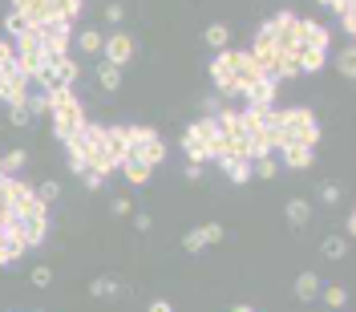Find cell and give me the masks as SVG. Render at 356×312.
<instances>
[{
	"mask_svg": "<svg viewBox=\"0 0 356 312\" xmlns=\"http://www.w3.org/2000/svg\"><path fill=\"white\" fill-rule=\"evenodd\" d=\"M49 118H53V134L61 138V142H69L73 134L85 126V106L77 101L73 94V85H57V90H49Z\"/></svg>",
	"mask_w": 356,
	"mask_h": 312,
	"instance_id": "1",
	"label": "cell"
},
{
	"mask_svg": "<svg viewBox=\"0 0 356 312\" xmlns=\"http://www.w3.org/2000/svg\"><path fill=\"white\" fill-rule=\"evenodd\" d=\"M235 61H239V49H219L214 53V61H211V81H214V90L223 97H235Z\"/></svg>",
	"mask_w": 356,
	"mask_h": 312,
	"instance_id": "2",
	"label": "cell"
},
{
	"mask_svg": "<svg viewBox=\"0 0 356 312\" xmlns=\"http://www.w3.org/2000/svg\"><path fill=\"white\" fill-rule=\"evenodd\" d=\"M101 61H110V65H118V69H126L130 61H134V37L130 33H110L105 37V45H101Z\"/></svg>",
	"mask_w": 356,
	"mask_h": 312,
	"instance_id": "3",
	"label": "cell"
},
{
	"mask_svg": "<svg viewBox=\"0 0 356 312\" xmlns=\"http://www.w3.org/2000/svg\"><path fill=\"white\" fill-rule=\"evenodd\" d=\"M328 41H332V37H328V28H324V24H320V21H304V17H300V28H296V45L324 49V53H328Z\"/></svg>",
	"mask_w": 356,
	"mask_h": 312,
	"instance_id": "4",
	"label": "cell"
},
{
	"mask_svg": "<svg viewBox=\"0 0 356 312\" xmlns=\"http://www.w3.org/2000/svg\"><path fill=\"white\" fill-rule=\"evenodd\" d=\"M8 211L21 219V223H33V219H49V203H41L37 191H28L24 199H17V207H8Z\"/></svg>",
	"mask_w": 356,
	"mask_h": 312,
	"instance_id": "5",
	"label": "cell"
},
{
	"mask_svg": "<svg viewBox=\"0 0 356 312\" xmlns=\"http://www.w3.org/2000/svg\"><path fill=\"white\" fill-rule=\"evenodd\" d=\"M291 57H296L300 73H320V69H324V61H328V53H324V49H308V45H296V49H291Z\"/></svg>",
	"mask_w": 356,
	"mask_h": 312,
	"instance_id": "6",
	"label": "cell"
},
{
	"mask_svg": "<svg viewBox=\"0 0 356 312\" xmlns=\"http://www.w3.org/2000/svg\"><path fill=\"white\" fill-rule=\"evenodd\" d=\"M130 158H142L146 167H162V158H167V142H162L158 134H150V138H146V142L130 154Z\"/></svg>",
	"mask_w": 356,
	"mask_h": 312,
	"instance_id": "7",
	"label": "cell"
},
{
	"mask_svg": "<svg viewBox=\"0 0 356 312\" xmlns=\"http://www.w3.org/2000/svg\"><path fill=\"white\" fill-rule=\"evenodd\" d=\"M276 85H280V81L260 77V81H255V85L243 94V97H247V106H276Z\"/></svg>",
	"mask_w": 356,
	"mask_h": 312,
	"instance_id": "8",
	"label": "cell"
},
{
	"mask_svg": "<svg viewBox=\"0 0 356 312\" xmlns=\"http://www.w3.org/2000/svg\"><path fill=\"white\" fill-rule=\"evenodd\" d=\"M105 154L114 158V163H126L130 158V146H126V134H121V126H105Z\"/></svg>",
	"mask_w": 356,
	"mask_h": 312,
	"instance_id": "9",
	"label": "cell"
},
{
	"mask_svg": "<svg viewBox=\"0 0 356 312\" xmlns=\"http://www.w3.org/2000/svg\"><path fill=\"white\" fill-rule=\"evenodd\" d=\"M280 154H284V167H291V170H308L312 163H316V154H312L308 146H300V142H287Z\"/></svg>",
	"mask_w": 356,
	"mask_h": 312,
	"instance_id": "10",
	"label": "cell"
},
{
	"mask_svg": "<svg viewBox=\"0 0 356 312\" xmlns=\"http://www.w3.org/2000/svg\"><path fill=\"white\" fill-rule=\"evenodd\" d=\"M45 65H53V73H57V81H61V85H73V81L81 77V65L73 61L69 53H65V57H49Z\"/></svg>",
	"mask_w": 356,
	"mask_h": 312,
	"instance_id": "11",
	"label": "cell"
},
{
	"mask_svg": "<svg viewBox=\"0 0 356 312\" xmlns=\"http://www.w3.org/2000/svg\"><path fill=\"white\" fill-rule=\"evenodd\" d=\"M12 13H21L28 24H41L49 17V0H12Z\"/></svg>",
	"mask_w": 356,
	"mask_h": 312,
	"instance_id": "12",
	"label": "cell"
},
{
	"mask_svg": "<svg viewBox=\"0 0 356 312\" xmlns=\"http://www.w3.org/2000/svg\"><path fill=\"white\" fill-rule=\"evenodd\" d=\"M97 85H101L105 94H118L121 90V69L110 65V61H97Z\"/></svg>",
	"mask_w": 356,
	"mask_h": 312,
	"instance_id": "13",
	"label": "cell"
},
{
	"mask_svg": "<svg viewBox=\"0 0 356 312\" xmlns=\"http://www.w3.org/2000/svg\"><path fill=\"white\" fill-rule=\"evenodd\" d=\"M203 37H207V45H211L214 53H219V49H231V24L214 21V24H207V33H203Z\"/></svg>",
	"mask_w": 356,
	"mask_h": 312,
	"instance_id": "14",
	"label": "cell"
},
{
	"mask_svg": "<svg viewBox=\"0 0 356 312\" xmlns=\"http://www.w3.org/2000/svg\"><path fill=\"white\" fill-rule=\"evenodd\" d=\"M121 174H126V179H130V183H134V187H142V183H150V174H154V167H146L142 158H126V163H121Z\"/></svg>",
	"mask_w": 356,
	"mask_h": 312,
	"instance_id": "15",
	"label": "cell"
},
{
	"mask_svg": "<svg viewBox=\"0 0 356 312\" xmlns=\"http://www.w3.org/2000/svg\"><path fill=\"white\" fill-rule=\"evenodd\" d=\"M284 215H287V223H291V227H304V223L312 219V203H308V199H287Z\"/></svg>",
	"mask_w": 356,
	"mask_h": 312,
	"instance_id": "16",
	"label": "cell"
},
{
	"mask_svg": "<svg viewBox=\"0 0 356 312\" xmlns=\"http://www.w3.org/2000/svg\"><path fill=\"white\" fill-rule=\"evenodd\" d=\"M101 45H105V33H101V28H81V33H77V49H81V53L97 57Z\"/></svg>",
	"mask_w": 356,
	"mask_h": 312,
	"instance_id": "17",
	"label": "cell"
},
{
	"mask_svg": "<svg viewBox=\"0 0 356 312\" xmlns=\"http://www.w3.org/2000/svg\"><path fill=\"white\" fill-rule=\"evenodd\" d=\"M291 288H296L300 300H316V296H320V276H316V272H300Z\"/></svg>",
	"mask_w": 356,
	"mask_h": 312,
	"instance_id": "18",
	"label": "cell"
},
{
	"mask_svg": "<svg viewBox=\"0 0 356 312\" xmlns=\"http://www.w3.org/2000/svg\"><path fill=\"white\" fill-rule=\"evenodd\" d=\"M183 150H187V158L190 163H198V167H203V163H211V150H207V142H198V138H194V134H183Z\"/></svg>",
	"mask_w": 356,
	"mask_h": 312,
	"instance_id": "19",
	"label": "cell"
},
{
	"mask_svg": "<svg viewBox=\"0 0 356 312\" xmlns=\"http://www.w3.org/2000/svg\"><path fill=\"white\" fill-rule=\"evenodd\" d=\"M320 252H324L328 260H344V256H348V240H344V236H324V240H320Z\"/></svg>",
	"mask_w": 356,
	"mask_h": 312,
	"instance_id": "20",
	"label": "cell"
},
{
	"mask_svg": "<svg viewBox=\"0 0 356 312\" xmlns=\"http://www.w3.org/2000/svg\"><path fill=\"white\" fill-rule=\"evenodd\" d=\"M190 134L198 138V142H211V138H219V126H214V114H207V118H198L194 126H187Z\"/></svg>",
	"mask_w": 356,
	"mask_h": 312,
	"instance_id": "21",
	"label": "cell"
},
{
	"mask_svg": "<svg viewBox=\"0 0 356 312\" xmlns=\"http://www.w3.org/2000/svg\"><path fill=\"white\" fill-rule=\"evenodd\" d=\"M49 236V219H33V223H24V240H28V247H41Z\"/></svg>",
	"mask_w": 356,
	"mask_h": 312,
	"instance_id": "22",
	"label": "cell"
},
{
	"mask_svg": "<svg viewBox=\"0 0 356 312\" xmlns=\"http://www.w3.org/2000/svg\"><path fill=\"white\" fill-rule=\"evenodd\" d=\"M121 134H126V146H130V154H134V150H138L154 130H150V126H121Z\"/></svg>",
	"mask_w": 356,
	"mask_h": 312,
	"instance_id": "23",
	"label": "cell"
},
{
	"mask_svg": "<svg viewBox=\"0 0 356 312\" xmlns=\"http://www.w3.org/2000/svg\"><path fill=\"white\" fill-rule=\"evenodd\" d=\"M276 170H280V163H276L271 154H260V158H251V174H260V179H276Z\"/></svg>",
	"mask_w": 356,
	"mask_h": 312,
	"instance_id": "24",
	"label": "cell"
},
{
	"mask_svg": "<svg viewBox=\"0 0 356 312\" xmlns=\"http://www.w3.org/2000/svg\"><path fill=\"white\" fill-rule=\"evenodd\" d=\"M24 158H28V154H24L21 146H17V150H8V154L0 158V174H17V170L24 167Z\"/></svg>",
	"mask_w": 356,
	"mask_h": 312,
	"instance_id": "25",
	"label": "cell"
},
{
	"mask_svg": "<svg viewBox=\"0 0 356 312\" xmlns=\"http://www.w3.org/2000/svg\"><path fill=\"white\" fill-rule=\"evenodd\" d=\"M33 81H41V90H45V94L61 85V81H57V73H53V65H45V61H41V65L33 69Z\"/></svg>",
	"mask_w": 356,
	"mask_h": 312,
	"instance_id": "26",
	"label": "cell"
},
{
	"mask_svg": "<svg viewBox=\"0 0 356 312\" xmlns=\"http://www.w3.org/2000/svg\"><path fill=\"white\" fill-rule=\"evenodd\" d=\"M227 179H231L235 187H243V183L251 179V163H247V158H235V163L227 167Z\"/></svg>",
	"mask_w": 356,
	"mask_h": 312,
	"instance_id": "27",
	"label": "cell"
},
{
	"mask_svg": "<svg viewBox=\"0 0 356 312\" xmlns=\"http://www.w3.org/2000/svg\"><path fill=\"white\" fill-rule=\"evenodd\" d=\"M90 292L101 296V300H105V296H118V280H114V276H97L94 284H90Z\"/></svg>",
	"mask_w": 356,
	"mask_h": 312,
	"instance_id": "28",
	"label": "cell"
},
{
	"mask_svg": "<svg viewBox=\"0 0 356 312\" xmlns=\"http://www.w3.org/2000/svg\"><path fill=\"white\" fill-rule=\"evenodd\" d=\"M320 292H324V300H328L332 309H344V304H348V292L340 288V284H320Z\"/></svg>",
	"mask_w": 356,
	"mask_h": 312,
	"instance_id": "29",
	"label": "cell"
},
{
	"mask_svg": "<svg viewBox=\"0 0 356 312\" xmlns=\"http://www.w3.org/2000/svg\"><path fill=\"white\" fill-rule=\"evenodd\" d=\"M24 28H28V21H24L21 13H8V17H4V33H8V37H12V41H17V37H21Z\"/></svg>",
	"mask_w": 356,
	"mask_h": 312,
	"instance_id": "30",
	"label": "cell"
},
{
	"mask_svg": "<svg viewBox=\"0 0 356 312\" xmlns=\"http://www.w3.org/2000/svg\"><path fill=\"white\" fill-rule=\"evenodd\" d=\"M336 69L344 73V77H356V49H344V53L336 57Z\"/></svg>",
	"mask_w": 356,
	"mask_h": 312,
	"instance_id": "31",
	"label": "cell"
},
{
	"mask_svg": "<svg viewBox=\"0 0 356 312\" xmlns=\"http://www.w3.org/2000/svg\"><path fill=\"white\" fill-rule=\"evenodd\" d=\"M183 247H187L190 256H194V252H203V247H207V236H203V227L187 231V236H183Z\"/></svg>",
	"mask_w": 356,
	"mask_h": 312,
	"instance_id": "32",
	"label": "cell"
},
{
	"mask_svg": "<svg viewBox=\"0 0 356 312\" xmlns=\"http://www.w3.org/2000/svg\"><path fill=\"white\" fill-rule=\"evenodd\" d=\"M57 195H61V183H57V179H45V183L37 187V199H41V203H53Z\"/></svg>",
	"mask_w": 356,
	"mask_h": 312,
	"instance_id": "33",
	"label": "cell"
},
{
	"mask_svg": "<svg viewBox=\"0 0 356 312\" xmlns=\"http://www.w3.org/2000/svg\"><path fill=\"white\" fill-rule=\"evenodd\" d=\"M28 118H33L28 114V101L24 106H8V126H28Z\"/></svg>",
	"mask_w": 356,
	"mask_h": 312,
	"instance_id": "34",
	"label": "cell"
},
{
	"mask_svg": "<svg viewBox=\"0 0 356 312\" xmlns=\"http://www.w3.org/2000/svg\"><path fill=\"white\" fill-rule=\"evenodd\" d=\"M33 284H37V288H49V284H53V268L37 264V268H33Z\"/></svg>",
	"mask_w": 356,
	"mask_h": 312,
	"instance_id": "35",
	"label": "cell"
},
{
	"mask_svg": "<svg viewBox=\"0 0 356 312\" xmlns=\"http://www.w3.org/2000/svg\"><path fill=\"white\" fill-rule=\"evenodd\" d=\"M316 199H320V203H336V199H340V187H336V183H320V187H316Z\"/></svg>",
	"mask_w": 356,
	"mask_h": 312,
	"instance_id": "36",
	"label": "cell"
},
{
	"mask_svg": "<svg viewBox=\"0 0 356 312\" xmlns=\"http://www.w3.org/2000/svg\"><path fill=\"white\" fill-rule=\"evenodd\" d=\"M81 179H85V191H105V174H97V170H85Z\"/></svg>",
	"mask_w": 356,
	"mask_h": 312,
	"instance_id": "37",
	"label": "cell"
},
{
	"mask_svg": "<svg viewBox=\"0 0 356 312\" xmlns=\"http://www.w3.org/2000/svg\"><path fill=\"white\" fill-rule=\"evenodd\" d=\"M28 114H49V97L45 94H28Z\"/></svg>",
	"mask_w": 356,
	"mask_h": 312,
	"instance_id": "38",
	"label": "cell"
},
{
	"mask_svg": "<svg viewBox=\"0 0 356 312\" xmlns=\"http://www.w3.org/2000/svg\"><path fill=\"white\" fill-rule=\"evenodd\" d=\"M17 264V256H12V247H8V240H4V231H0V268Z\"/></svg>",
	"mask_w": 356,
	"mask_h": 312,
	"instance_id": "39",
	"label": "cell"
},
{
	"mask_svg": "<svg viewBox=\"0 0 356 312\" xmlns=\"http://www.w3.org/2000/svg\"><path fill=\"white\" fill-rule=\"evenodd\" d=\"M110 211H114L118 219H126V215H130V199H126V195H118V199L110 203Z\"/></svg>",
	"mask_w": 356,
	"mask_h": 312,
	"instance_id": "40",
	"label": "cell"
},
{
	"mask_svg": "<svg viewBox=\"0 0 356 312\" xmlns=\"http://www.w3.org/2000/svg\"><path fill=\"white\" fill-rule=\"evenodd\" d=\"M203 236H207V243H219V240H223V227H219V223H207V227H203Z\"/></svg>",
	"mask_w": 356,
	"mask_h": 312,
	"instance_id": "41",
	"label": "cell"
},
{
	"mask_svg": "<svg viewBox=\"0 0 356 312\" xmlns=\"http://www.w3.org/2000/svg\"><path fill=\"white\" fill-rule=\"evenodd\" d=\"M121 17H126V13H121V4H110V8H105V21H110V24H121Z\"/></svg>",
	"mask_w": 356,
	"mask_h": 312,
	"instance_id": "42",
	"label": "cell"
},
{
	"mask_svg": "<svg viewBox=\"0 0 356 312\" xmlns=\"http://www.w3.org/2000/svg\"><path fill=\"white\" fill-rule=\"evenodd\" d=\"M69 170H73V174H85L90 167H85V158H81V154H69Z\"/></svg>",
	"mask_w": 356,
	"mask_h": 312,
	"instance_id": "43",
	"label": "cell"
},
{
	"mask_svg": "<svg viewBox=\"0 0 356 312\" xmlns=\"http://www.w3.org/2000/svg\"><path fill=\"white\" fill-rule=\"evenodd\" d=\"M134 227H138V231H150V227H154V219L146 215V211H138V215H134Z\"/></svg>",
	"mask_w": 356,
	"mask_h": 312,
	"instance_id": "44",
	"label": "cell"
},
{
	"mask_svg": "<svg viewBox=\"0 0 356 312\" xmlns=\"http://www.w3.org/2000/svg\"><path fill=\"white\" fill-rule=\"evenodd\" d=\"M183 174H187L190 183H198V179H203V167H198V163H187V170H183Z\"/></svg>",
	"mask_w": 356,
	"mask_h": 312,
	"instance_id": "45",
	"label": "cell"
},
{
	"mask_svg": "<svg viewBox=\"0 0 356 312\" xmlns=\"http://www.w3.org/2000/svg\"><path fill=\"white\" fill-rule=\"evenodd\" d=\"M356 236V211H348V219H344V240H353Z\"/></svg>",
	"mask_w": 356,
	"mask_h": 312,
	"instance_id": "46",
	"label": "cell"
},
{
	"mask_svg": "<svg viewBox=\"0 0 356 312\" xmlns=\"http://www.w3.org/2000/svg\"><path fill=\"white\" fill-rule=\"evenodd\" d=\"M340 28H344V33H356V13H344V17H340Z\"/></svg>",
	"mask_w": 356,
	"mask_h": 312,
	"instance_id": "47",
	"label": "cell"
},
{
	"mask_svg": "<svg viewBox=\"0 0 356 312\" xmlns=\"http://www.w3.org/2000/svg\"><path fill=\"white\" fill-rule=\"evenodd\" d=\"M8 57H17V49L8 45V41H0V65H4V61H8Z\"/></svg>",
	"mask_w": 356,
	"mask_h": 312,
	"instance_id": "48",
	"label": "cell"
},
{
	"mask_svg": "<svg viewBox=\"0 0 356 312\" xmlns=\"http://www.w3.org/2000/svg\"><path fill=\"white\" fill-rule=\"evenodd\" d=\"M146 312H174V309H170V300H154Z\"/></svg>",
	"mask_w": 356,
	"mask_h": 312,
	"instance_id": "49",
	"label": "cell"
},
{
	"mask_svg": "<svg viewBox=\"0 0 356 312\" xmlns=\"http://www.w3.org/2000/svg\"><path fill=\"white\" fill-rule=\"evenodd\" d=\"M235 312H255V309H247V304H239V309Z\"/></svg>",
	"mask_w": 356,
	"mask_h": 312,
	"instance_id": "50",
	"label": "cell"
},
{
	"mask_svg": "<svg viewBox=\"0 0 356 312\" xmlns=\"http://www.w3.org/2000/svg\"><path fill=\"white\" fill-rule=\"evenodd\" d=\"M316 4H332V0H316Z\"/></svg>",
	"mask_w": 356,
	"mask_h": 312,
	"instance_id": "51",
	"label": "cell"
},
{
	"mask_svg": "<svg viewBox=\"0 0 356 312\" xmlns=\"http://www.w3.org/2000/svg\"><path fill=\"white\" fill-rule=\"evenodd\" d=\"M336 312H348V309H336Z\"/></svg>",
	"mask_w": 356,
	"mask_h": 312,
	"instance_id": "52",
	"label": "cell"
},
{
	"mask_svg": "<svg viewBox=\"0 0 356 312\" xmlns=\"http://www.w3.org/2000/svg\"><path fill=\"white\" fill-rule=\"evenodd\" d=\"M0 130H4V122H0Z\"/></svg>",
	"mask_w": 356,
	"mask_h": 312,
	"instance_id": "53",
	"label": "cell"
},
{
	"mask_svg": "<svg viewBox=\"0 0 356 312\" xmlns=\"http://www.w3.org/2000/svg\"><path fill=\"white\" fill-rule=\"evenodd\" d=\"M0 179H4V174H0Z\"/></svg>",
	"mask_w": 356,
	"mask_h": 312,
	"instance_id": "54",
	"label": "cell"
}]
</instances>
